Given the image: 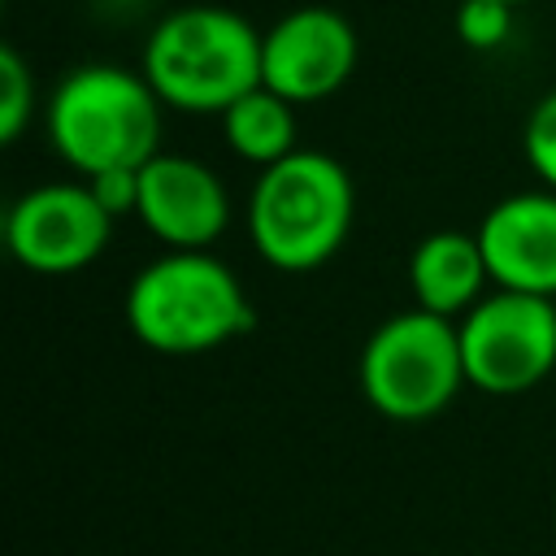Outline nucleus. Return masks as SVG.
<instances>
[{
  "mask_svg": "<svg viewBox=\"0 0 556 556\" xmlns=\"http://www.w3.org/2000/svg\"><path fill=\"white\" fill-rule=\"evenodd\" d=\"M35 113V74L17 48H0V139L17 143Z\"/></svg>",
  "mask_w": 556,
  "mask_h": 556,
  "instance_id": "obj_13",
  "label": "nucleus"
},
{
  "mask_svg": "<svg viewBox=\"0 0 556 556\" xmlns=\"http://www.w3.org/2000/svg\"><path fill=\"white\" fill-rule=\"evenodd\" d=\"M361 43L339 9L304 4L261 35V83L291 104H313L348 87Z\"/></svg>",
  "mask_w": 556,
  "mask_h": 556,
  "instance_id": "obj_8",
  "label": "nucleus"
},
{
  "mask_svg": "<svg viewBox=\"0 0 556 556\" xmlns=\"http://www.w3.org/2000/svg\"><path fill=\"white\" fill-rule=\"evenodd\" d=\"M143 78L182 113H226L261 87V30L222 4L165 13L143 48Z\"/></svg>",
  "mask_w": 556,
  "mask_h": 556,
  "instance_id": "obj_2",
  "label": "nucleus"
},
{
  "mask_svg": "<svg viewBox=\"0 0 556 556\" xmlns=\"http://www.w3.org/2000/svg\"><path fill=\"white\" fill-rule=\"evenodd\" d=\"M521 148H526V161L539 174V182L556 191V91H547L530 109L526 130H521Z\"/></svg>",
  "mask_w": 556,
  "mask_h": 556,
  "instance_id": "obj_15",
  "label": "nucleus"
},
{
  "mask_svg": "<svg viewBox=\"0 0 556 556\" xmlns=\"http://www.w3.org/2000/svg\"><path fill=\"white\" fill-rule=\"evenodd\" d=\"M113 235V213L83 182H43L30 187L4 222L9 252L35 274H78L87 269Z\"/></svg>",
  "mask_w": 556,
  "mask_h": 556,
  "instance_id": "obj_7",
  "label": "nucleus"
},
{
  "mask_svg": "<svg viewBox=\"0 0 556 556\" xmlns=\"http://www.w3.org/2000/svg\"><path fill=\"white\" fill-rule=\"evenodd\" d=\"M456 35L473 52H491L513 35V4L508 0H460L456 4Z\"/></svg>",
  "mask_w": 556,
  "mask_h": 556,
  "instance_id": "obj_14",
  "label": "nucleus"
},
{
  "mask_svg": "<svg viewBox=\"0 0 556 556\" xmlns=\"http://www.w3.org/2000/svg\"><path fill=\"white\" fill-rule=\"evenodd\" d=\"M352 213V174L330 152L295 148L261 169L248 200V235L265 265L308 274L343 248Z\"/></svg>",
  "mask_w": 556,
  "mask_h": 556,
  "instance_id": "obj_1",
  "label": "nucleus"
},
{
  "mask_svg": "<svg viewBox=\"0 0 556 556\" xmlns=\"http://www.w3.org/2000/svg\"><path fill=\"white\" fill-rule=\"evenodd\" d=\"M87 187L96 191V200H100L113 217L139 208V169H104V174H91Z\"/></svg>",
  "mask_w": 556,
  "mask_h": 556,
  "instance_id": "obj_16",
  "label": "nucleus"
},
{
  "mask_svg": "<svg viewBox=\"0 0 556 556\" xmlns=\"http://www.w3.org/2000/svg\"><path fill=\"white\" fill-rule=\"evenodd\" d=\"M139 222L174 252H200L222 239L230 222V195L222 178L182 152H156L139 169Z\"/></svg>",
  "mask_w": 556,
  "mask_h": 556,
  "instance_id": "obj_9",
  "label": "nucleus"
},
{
  "mask_svg": "<svg viewBox=\"0 0 556 556\" xmlns=\"http://www.w3.org/2000/svg\"><path fill=\"white\" fill-rule=\"evenodd\" d=\"M130 334L165 356H195L252 330V304L230 265L200 252H165L126 287Z\"/></svg>",
  "mask_w": 556,
  "mask_h": 556,
  "instance_id": "obj_4",
  "label": "nucleus"
},
{
  "mask_svg": "<svg viewBox=\"0 0 556 556\" xmlns=\"http://www.w3.org/2000/svg\"><path fill=\"white\" fill-rule=\"evenodd\" d=\"M508 4H517V0H508Z\"/></svg>",
  "mask_w": 556,
  "mask_h": 556,
  "instance_id": "obj_17",
  "label": "nucleus"
},
{
  "mask_svg": "<svg viewBox=\"0 0 556 556\" xmlns=\"http://www.w3.org/2000/svg\"><path fill=\"white\" fill-rule=\"evenodd\" d=\"M486 282L491 269L478 235L434 230L408 256V287L417 295V308H430L439 317H465L486 295Z\"/></svg>",
  "mask_w": 556,
  "mask_h": 556,
  "instance_id": "obj_11",
  "label": "nucleus"
},
{
  "mask_svg": "<svg viewBox=\"0 0 556 556\" xmlns=\"http://www.w3.org/2000/svg\"><path fill=\"white\" fill-rule=\"evenodd\" d=\"M295 104L282 100L278 91H269L265 83L252 87L248 96H239L226 113H222V135L226 148L252 165H274L287 152H295Z\"/></svg>",
  "mask_w": 556,
  "mask_h": 556,
  "instance_id": "obj_12",
  "label": "nucleus"
},
{
  "mask_svg": "<svg viewBox=\"0 0 556 556\" xmlns=\"http://www.w3.org/2000/svg\"><path fill=\"white\" fill-rule=\"evenodd\" d=\"M48 139L83 178L143 169L161 152V96L122 65H83L48 100Z\"/></svg>",
  "mask_w": 556,
  "mask_h": 556,
  "instance_id": "obj_3",
  "label": "nucleus"
},
{
  "mask_svg": "<svg viewBox=\"0 0 556 556\" xmlns=\"http://www.w3.org/2000/svg\"><path fill=\"white\" fill-rule=\"evenodd\" d=\"M478 243L495 287L556 295V191H517L486 208Z\"/></svg>",
  "mask_w": 556,
  "mask_h": 556,
  "instance_id": "obj_10",
  "label": "nucleus"
},
{
  "mask_svg": "<svg viewBox=\"0 0 556 556\" xmlns=\"http://www.w3.org/2000/svg\"><path fill=\"white\" fill-rule=\"evenodd\" d=\"M460 330L452 317L408 308L374 326L361 352V395L391 421L439 417L465 387Z\"/></svg>",
  "mask_w": 556,
  "mask_h": 556,
  "instance_id": "obj_5",
  "label": "nucleus"
},
{
  "mask_svg": "<svg viewBox=\"0 0 556 556\" xmlns=\"http://www.w3.org/2000/svg\"><path fill=\"white\" fill-rule=\"evenodd\" d=\"M460 356L469 387L517 395L556 369V300L495 287L460 321Z\"/></svg>",
  "mask_w": 556,
  "mask_h": 556,
  "instance_id": "obj_6",
  "label": "nucleus"
}]
</instances>
